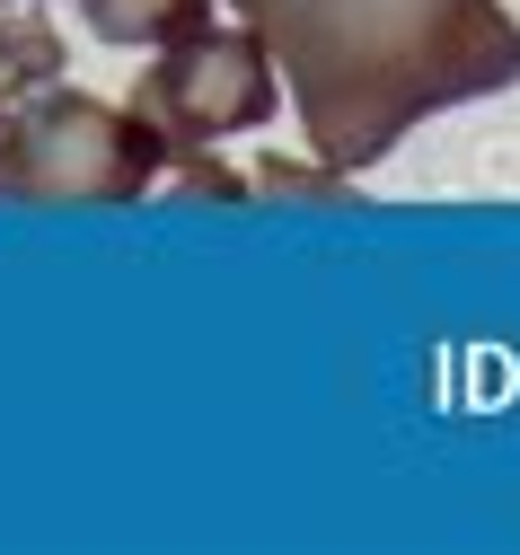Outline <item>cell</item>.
<instances>
[{"instance_id":"obj_4","label":"cell","mask_w":520,"mask_h":555,"mask_svg":"<svg viewBox=\"0 0 520 555\" xmlns=\"http://www.w3.org/2000/svg\"><path fill=\"white\" fill-rule=\"evenodd\" d=\"M62 80V36L45 18V0H10L0 10V98H36Z\"/></svg>"},{"instance_id":"obj_2","label":"cell","mask_w":520,"mask_h":555,"mask_svg":"<svg viewBox=\"0 0 520 555\" xmlns=\"http://www.w3.org/2000/svg\"><path fill=\"white\" fill-rule=\"evenodd\" d=\"M168 185V132L89 89H36L0 115V203H141Z\"/></svg>"},{"instance_id":"obj_1","label":"cell","mask_w":520,"mask_h":555,"mask_svg":"<svg viewBox=\"0 0 520 555\" xmlns=\"http://www.w3.org/2000/svg\"><path fill=\"white\" fill-rule=\"evenodd\" d=\"M265 36L301 142L370 177L415 124L520 80V18L503 0H230Z\"/></svg>"},{"instance_id":"obj_3","label":"cell","mask_w":520,"mask_h":555,"mask_svg":"<svg viewBox=\"0 0 520 555\" xmlns=\"http://www.w3.org/2000/svg\"><path fill=\"white\" fill-rule=\"evenodd\" d=\"M132 106L151 115L168 132V159L177 151H212V142H230V132H256L282 115V72H274V53L265 36L239 18V27H186L168 44H151V62H141V80H132Z\"/></svg>"},{"instance_id":"obj_7","label":"cell","mask_w":520,"mask_h":555,"mask_svg":"<svg viewBox=\"0 0 520 555\" xmlns=\"http://www.w3.org/2000/svg\"><path fill=\"white\" fill-rule=\"evenodd\" d=\"M168 185L194 194V203H248V177H239V168H220L212 151H177V159H168Z\"/></svg>"},{"instance_id":"obj_5","label":"cell","mask_w":520,"mask_h":555,"mask_svg":"<svg viewBox=\"0 0 520 555\" xmlns=\"http://www.w3.org/2000/svg\"><path fill=\"white\" fill-rule=\"evenodd\" d=\"M80 18H89V36L98 44H168V36H186V27H203L212 18V0H80Z\"/></svg>"},{"instance_id":"obj_8","label":"cell","mask_w":520,"mask_h":555,"mask_svg":"<svg viewBox=\"0 0 520 555\" xmlns=\"http://www.w3.org/2000/svg\"><path fill=\"white\" fill-rule=\"evenodd\" d=\"M0 115H10V98H0Z\"/></svg>"},{"instance_id":"obj_6","label":"cell","mask_w":520,"mask_h":555,"mask_svg":"<svg viewBox=\"0 0 520 555\" xmlns=\"http://www.w3.org/2000/svg\"><path fill=\"white\" fill-rule=\"evenodd\" d=\"M248 194H274V203H362V194H353V177H344V168H327L318 151H309V159H282V151H274V159H256V168H248Z\"/></svg>"},{"instance_id":"obj_9","label":"cell","mask_w":520,"mask_h":555,"mask_svg":"<svg viewBox=\"0 0 520 555\" xmlns=\"http://www.w3.org/2000/svg\"><path fill=\"white\" fill-rule=\"evenodd\" d=\"M0 10H10V0H0Z\"/></svg>"}]
</instances>
